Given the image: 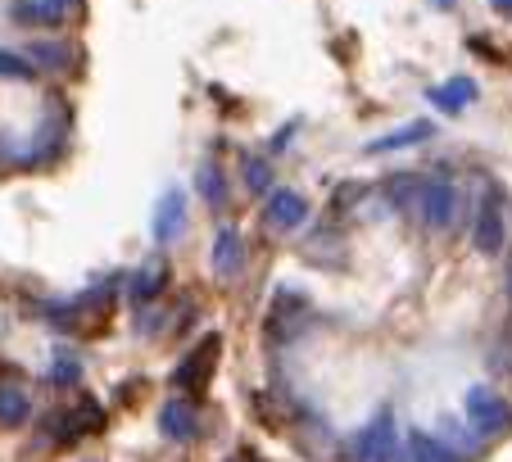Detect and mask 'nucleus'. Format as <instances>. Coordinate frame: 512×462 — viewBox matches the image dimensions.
<instances>
[{"label":"nucleus","mask_w":512,"mask_h":462,"mask_svg":"<svg viewBox=\"0 0 512 462\" xmlns=\"http://www.w3.org/2000/svg\"><path fill=\"white\" fill-rule=\"evenodd\" d=\"M508 236H512L508 204H503V191H499V186H490V191L481 195V204H476L472 245H476V254H485V259H499V254L508 250Z\"/></svg>","instance_id":"f257e3e1"},{"label":"nucleus","mask_w":512,"mask_h":462,"mask_svg":"<svg viewBox=\"0 0 512 462\" xmlns=\"http://www.w3.org/2000/svg\"><path fill=\"white\" fill-rule=\"evenodd\" d=\"M417 213H422V227L426 231H449L458 218V186L449 182L445 173H431L417 182Z\"/></svg>","instance_id":"f03ea898"},{"label":"nucleus","mask_w":512,"mask_h":462,"mask_svg":"<svg viewBox=\"0 0 512 462\" xmlns=\"http://www.w3.org/2000/svg\"><path fill=\"white\" fill-rule=\"evenodd\" d=\"M467 408V426H472L476 440H490V435H503L512 426V404L499 395V390H490V385H472L463 399Z\"/></svg>","instance_id":"7ed1b4c3"},{"label":"nucleus","mask_w":512,"mask_h":462,"mask_svg":"<svg viewBox=\"0 0 512 462\" xmlns=\"http://www.w3.org/2000/svg\"><path fill=\"white\" fill-rule=\"evenodd\" d=\"M404 444H399V431H395V413L381 408L372 417V426H363L354 440V462H399Z\"/></svg>","instance_id":"20e7f679"},{"label":"nucleus","mask_w":512,"mask_h":462,"mask_svg":"<svg viewBox=\"0 0 512 462\" xmlns=\"http://www.w3.org/2000/svg\"><path fill=\"white\" fill-rule=\"evenodd\" d=\"M218 358H223V340H218V336H204L200 345H191V354L177 363L173 381L182 385V390H191V395H200V390H209L213 372H218Z\"/></svg>","instance_id":"39448f33"},{"label":"nucleus","mask_w":512,"mask_h":462,"mask_svg":"<svg viewBox=\"0 0 512 462\" xmlns=\"http://www.w3.org/2000/svg\"><path fill=\"white\" fill-rule=\"evenodd\" d=\"M100 426H105V413L87 399V404H78V408H59V413H50L46 435L55 444H73V440H82V435L100 431Z\"/></svg>","instance_id":"423d86ee"},{"label":"nucleus","mask_w":512,"mask_h":462,"mask_svg":"<svg viewBox=\"0 0 512 462\" xmlns=\"http://www.w3.org/2000/svg\"><path fill=\"white\" fill-rule=\"evenodd\" d=\"M263 222L277 231H300L309 222V200L290 186H277V191L263 195Z\"/></svg>","instance_id":"0eeeda50"},{"label":"nucleus","mask_w":512,"mask_h":462,"mask_svg":"<svg viewBox=\"0 0 512 462\" xmlns=\"http://www.w3.org/2000/svg\"><path fill=\"white\" fill-rule=\"evenodd\" d=\"M209 268L213 277H241L245 272V241H241V231L223 227L218 236H213V250H209Z\"/></svg>","instance_id":"6e6552de"},{"label":"nucleus","mask_w":512,"mask_h":462,"mask_svg":"<svg viewBox=\"0 0 512 462\" xmlns=\"http://www.w3.org/2000/svg\"><path fill=\"white\" fill-rule=\"evenodd\" d=\"M164 290H168V263L159 259V254H155V259H145L141 268L132 272V281H127V299H132V304H141V308L155 304Z\"/></svg>","instance_id":"1a4fd4ad"},{"label":"nucleus","mask_w":512,"mask_h":462,"mask_svg":"<svg viewBox=\"0 0 512 462\" xmlns=\"http://www.w3.org/2000/svg\"><path fill=\"white\" fill-rule=\"evenodd\" d=\"M182 227H186V195L173 186V191H164V200L155 204V241L159 245L177 241Z\"/></svg>","instance_id":"9d476101"},{"label":"nucleus","mask_w":512,"mask_h":462,"mask_svg":"<svg viewBox=\"0 0 512 462\" xmlns=\"http://www.w3.org/2000/svg\"><path fill=\"white\" fill-rule=\"evenodd\" d=\"M23 55L32 59V68H46V73H73V68H78V50L73 46H64V41H32L28 50H23Z\"/></svg>","instance_id":"9b49d317"},{"label":"nucleus","mask_w":512,"mask_h":462,"mask_svg":"<svg viewBox=\"0 0 512 462\" xmlns=\"http://www.w3.org/2000/svg\"><path fill=\"white\" fill-rule=\"evenodd\" d=\"M159 431H164L168 440H191V435L200 431V422H195V404H186V399H168V404L159 408Z\"/></svg>","instance_id":"f8f14e48"},{"label":"nucleus","mask_w":512,"mask_h":462,"mask_svg":"<svg viewBox=\"0 0 512 462\" xmlns=\"http://www.w3.org/2000/svg\"><path fill=\"white\" fill-rule=\"evenodd\" d=\"M476 96H481V91H476L472 77H449L445 87H435V91H431V105H440L445 114H463V109L472 105Z\"/></svg>","instance_id":"ddd939ff"},{"label":"nucleus","mask_w":512,"mask_h":462,"mask_svg":"<svg viewBox=\"0 0 512 462\" xmlns=\"http://www.w3.org/2000/svg\"><path fill=\"white\" fill-rule=\"evenodd\" d=\"M435 127L431 123H408L404 132H390V136H377V141L363 145V154H390V150H404V145H422L431 141Z\"/></svg>","instance_id":"4468645a"},{"label":"nucleus","mask_w":512,"mask_h":462,"mask_svg":"<svg viewBox=\"0 0 512 462\" xmlns=\"http://www.w3.org/2000/svg\"><path fill=\"white\" fill-rule=\"evenodd\" d=\"M195 191H200V200L209 204V209H223L227 204V177L218 164H200L195 168Z\"/></svg>","instance_id":"2eb2a0df"},{"label":"nucleus","mask_w":512,"mask_h":462,"mask_svg":"<svg viewBox=\"0 0 512 462\" xmlns=\"http://www.w3.org/2000/svg\"><path fill=\"white\" fill-rule=\"evenodd\" d=\"M408 462H458V453L445 440H435V435L413 431L408 435Z\"/></svg>","instance_id":"dca6fc26"},{"label":"nucleus","mask_w":512,"mask_h":462,"mask_svg":"<svg viewBox=\"0 0 512 462\" xmlns=\"http://www.w3.org/2000/svg\"><path fill=\"white\" fill-rule=\"evenodd\" d=\"M32 417V399L23 395L19 385H0V426H23Z\"/></svg>","instance_id":"f3484780"},{"label":"nucleus","mask_w":512,"mask_h":462,"mask_svg":"<svg viewBox=\"0 0 512 462\" xmlns=\"http://www.w3.org/2000/svg\"><path fill=\"white\" fill-rule=\"evenodd\" d=\"M10 19H14V23H23V28H41V23H46V28H59V23H64V14L50 10L46 0H19Z\"/></svg>","instance_id":"a211bd4d"},{"label":"nucleus","mask_w":512,"mask_h":462,"mask_svg":"<svg viewBox=\"0 0 512 462\" xmlns=\"http://www.w3.org/2000/svg\"><path fill=\"white\" fill-rule=\"evenodd\" d=\"M381 195L390 200V209H408V204H417V177H390L386 186H381Z\"/></svg>","instance_id":"6ab92c4d"},{"label":"nucleus","mask_w":512,"mask_h":462,"mask_svg":"<svg viewBox=\"0 0 512 462\" xmlns=\"http://www.w3.org/2000/svg\"><path fill=\"white\" fill-rule=\"evenodd\" d=\"M0 77H14V82H32V77H37V68H32L28 55H19V50H5V46H0Z\"/></svg>","instance_id":"aec40b11"},{"label":"nucleus","mask_w":512,"mask_h":462,"mask_svg":"<svg viewBox=\"0 0 512 462\" xmlns=\"http://www.w3.org/2000/svg\"><path fill=\"white\" fill-rule=\"evenodd\" d=\"M245 186H250V195H268L272 191V168L263 164V159H245Z\"/></svg>","instance_id":"412c9836"},{"label":"nucleus","mask_w":512,"mask_h":462,"mask_svg":"<svg viewBox=\"0 0 512 462\" xmlns=\"http://www.w3.org/2000/svg\"><path fill=\"white\" fill-rule=\"evenodd\" d=\"M73 381H82V363L78 358H68L64 349L55 354V385H73Z\"/></svg>","instance_id":"4be33fe9"},{"label":"nucleus","mask_w":512,"mask_h":462,"mask_svg":"<svg viewBox=\"0 0 512 462\" xmlns=\"http://www.w3.org/2000/svg\"><path fill=\"white\" fill-rule=\"evenodd\" d=\"M46 5H50V10H59V14H64V23L82 10V0H46Z\"/></svg>","instance_id":"5701e85b"},{"label":"nucleus","mask_w":512,"mask_h":462,"mask_svg":"<svg viewBox=\"0 0 512 462\" xmlns=\"http://www.w3.org/2000/svg\"><path fill=\"white\" fill-rule=\"evenodd\" d=\"M295 127H300V123H286V127H281V132H277V141H272V150H281V145L290 141V132H295Z\"/></svg>","instance_id":"b1692460"},{"label":"nucleus","mask_w":512,"mask_h":462,"mask_svg":"<svg viewBox=\"0 0 512 462\" xmlns=\"http://www.w3.org/2000/svg\"><path fill=\"white\" fill-rule=\"evenodd\" d=\"M431 5H435V10H454L458 0H431Z\"/></svg>","instance_id":"393cba45"},{"label":"nucleus","mask_w":512,"mask_h":462,"mask_svg":"<svg viewBox=\"0 0 512 462\" xmlns=\"http://www.w3.org/2000/svg\"><path fill=\"white\" fill-rule=\"evenodd\" d=\"M494 5H499V10H508V14H512V0H494Z\"/></svg>","instance_id":"a878e982"},{"label":"nucleus","mask_w":512,"mask_h":462,"mask_svg":"<svg viewBox=\"0 0 512 462\" xmlns=\"http://www.w3.org/2000/svg\"><path fill=\"white\" fill-rule=\"evenodd\" d=\"M508 295H512V272H508Z\"/></svg>","instance_id":"bb28decb"}]
</instances>
